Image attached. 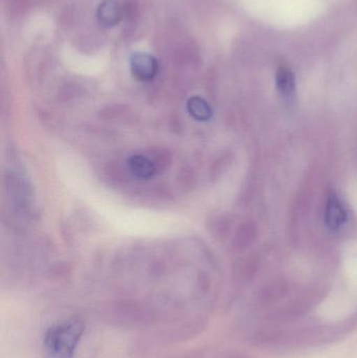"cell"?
<instances>
[{"instance_id":"cell-5","label":"cell","mask_w":357,"mask_h":358,"mask_svg":"<svg viewBox=\"0 0 357 358\" xmlns=\"http://www.w3.org/2000/svg\"><path fill=\"white\" fill-rule=\"evenodd\" d=\"M128 168L132 176L140 179H149L156 173L154 164L145 155H132L128 159Z\"/></svg>"},{"instance_id":"cell-3","label":"cell","mask_w":357,"mask_h":358,"mask_svg":"<svg viewBox=\"0 0 357 358\" xmlns=\"http://www.w3.org/2000/svg\"><path fill=\"white\" fill-rule=\"evenodd\" d=\"M99 22L105 27H112L121 21L123 10L119 0H103L96 12Z\"/></svg>"},{"instance_id":"cell-4","label":"cell","mask_w":357,"mask_h":358,"mask_svg":"<svg viewBox=\"0 0 357 358\" xmlns=\"http://www.w3.org/2000/svg\"><path fill=\"white\" fill-rule=\"evenodd\" d=\"M325 219H326L327 227L333 231L341 229L342 225L347 220L345 208L342 204L341 200L335 195L329 196Z\"/></svg>"},{"instance_id":"cell-1","label":"cell","mask_w":357,"mask_h":358,"mask_svg":"<svg viewBox=\"0 0 357 358\" xmlns=\"http://www.w3.org/2000/svg\"><path fill=\"white\" fill-rule=\"evenodd\" d=\"M109 317L117 325L128 328H140L154 322L155 315L146 307L138 304L117 305Z\"/></svg>"},{"instance_id":"cell-2","label":"cell","mask_w":357,"mask_h":358,"mask_svg":"<svg viewBox=\"0 0 357 358\" xmlns=\"http://www.w3.org/2000/svg\"><path fill=\"white\" fill-rule=\"evenodd\" d=\"M130 71L138 81H152L159 73V62L152 55L136 52L130 56Z\"/></svg>"},{"instance_id":"cell-7","label":"cell","mask_w":357,"mask_h":358,"mask_svg":"<svg viewBox=\"0 0 357 358\" xmlns=\"http://www.w3.org/2000/svg\"><path fill=\"white\" fill-rule=\"evenodd\" d=\"M277 88L282 96H293L296 90V80L293 73L289 69L281 67L276 76Z\"/></svg>"},{"instance_id":"cell-6","label":"cell","mask_w":357,"mask_h":358,"mask_svg":"<svg viewBox=\"0 0 357 358\" xmlns=\"http://www.w3.org/2000/svg\"><path fill=\"white\" fill-rule=\"evenodd\" d=\"M187 108H188L191 117L199 122L210 121L213 115V110H212L209 103L198 96H192L188 101Z\"/></svg>"}]
</instances>
